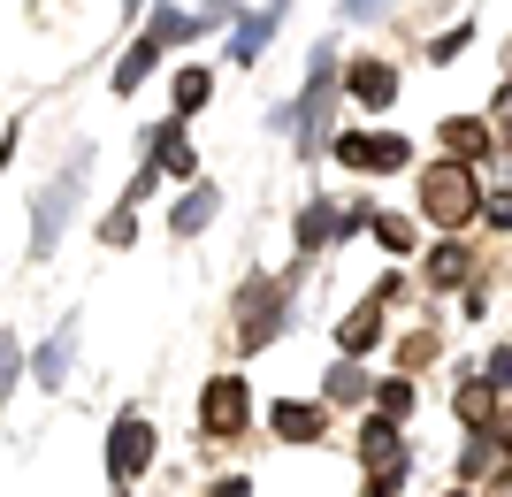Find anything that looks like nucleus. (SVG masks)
Masks as SVG:
<instances>
[{
	"label": "nucleus",
	"mask_w": 512,
	"mask_h": 497,
	"mask_svg": "<svg viewBox=\"0 0 512 497\" xmlns=\"http://www.w3.org/2000/svg\"><path fill=\"white\" fill-rule=\"evenodd\" d=\"M153 54H161V39H138V46H130V62L115 69V92H138V85H146V69H153Z\"/></svg>",
	"instance_id": "423d86ee"
},
{
	"label": "nucleus",
	"mask_w": 512,
	"mask_h": 497,
	"mask_svg": "<svg viewBox=\"0 0 512 497\" xmlns=\"http://www.w3.org/2000/svg\"><path fill=\"white\" fill-rule=\"evenodd\" d=\"M199 100H207V77H199V69H184V77H176V108H199Z\"/></svg>",
	"instance_id": "ddd939ff"
},
{
	"label": "nucleus",
	"mask_w": 512,
	"mask_h": 497,
	"mask_svg": "<svg viewBox=\"0 0 512 497\" xmlns=\"http://www.w3.org/2000/svg\"><path fill=\"white\" fill-rule=\"evenodd\" d=\"M146 467V421H123L115 429V475H138Z\"/></svg>",
	"instance_id": "20e7f679"
},
{
	"label": "nucleus",
	"mask_w": 512,
	"mask_h": 497,
	"mask_svg": "<svg viewBox=\"0 0 512 497\" xmlns=\"http://www.w3.org/2000/svg\"><path fill=\"white\" fill-rule=\"evenodd\" d=\"M161 169H192V146H184V138H161Z\"/></svg>",
	"instance_id": "4468645a"
},
{
	"label": "nucleus",
	"mask_w": 512,
	"mask_h": 497,
	"mask_svg": "<svg viewBox=\"0 0 512 497\" xmlns=\"http://www.w3.org/2000/svg\"><path fill=\"white\" fill-rule=\"evenodd\" d=\"M77 192H85V153H77L54 184H46L39 215H31V253H54V238H62V222H69V207H77Z\"/></svg>",
	"instance_id": "f257e3e1"
},
{
	"label": "nucleus",
	"mask_w": 512,
	"mask_h": 497,
	"mask_svg": "<svg viewBox=\"0 0 512 497\" xmlns=\"http://www.w3.org/2000/svg\"><path fill=\"white\" fill-rule=\"evenodd\" d=\"M207 215H214V192H192V199H184V207H176V230L192 238V230H199V222H207Z\"/></svg>",
	"instance_id": "1a4fd4ad"
},
{
	"label": "nucleus",
	"mask_w": 512,
	"mask_h": 497,
	"mask_svg": "<svg viewBox=\"0 0 512 497\" xmlns=\"http://www.w3.org/2000/svg\"><path fill=\"white\" fill-rule=\"evenodd\" d=\"M69 345H77V322H62L54 337H46V352H39V383H62V360H69Z\"/></svg>",
	"instance_id": "39448f33"
},
{
	"label": "nucleus",
	"mask_w": 512,
	"mask_h": 497,
	"mask_svg": "<svg viewBox=\"0 0 512 497\" xmlns=\"http://www.w3.org/2000/svg\"><path fill=\"white\" fill-rule=\"evenodd\" d=\"M276 429H291V436H314L321 421H314V406H276Z\"/></svg>",
	"instance_id": "9d476101"
},
{
	"label": "nucleus",
	"mask_w": 512,
	"mask_h": 497,
	"mask_svg": "<svg viewBox=\"0 0 512 497\" xmlns=\"http://www.w3.org/2000/svg\"><path fill=\"white\" fill-rule=\"evenodd\" d=\"M344 16H375V0H344Z\"/></svg>",
	"instance_id": "dca6fc26"
},
{
	"label": "nucleus",
	"mask_w": 512,
	"mask_h": 497,
	"mask_svg": "<svg viewBox=\"0 0 512 497\" xmlns=\"http://www.w3.org/2000/svg\"><path fill=\"white\" fill-rule=\"evenodd\" d=\"M451 153H482V123H444Z\"/></svg>",
	"instance_id": "f8f14e48"
},
{
	"label": "nucleus",
	"mask_w": 512,
	"mask_h": 497,
	"mask_svg": "<svg viewBox=\"0 0 512 497\" xmlns=\"http://www.w3.org/2000/svg\"><path fill=\"white\" fill-rule=\"evenodd\" d=\"M130 8H138V0H130Z\"/></svg>",
	"instance_id": "f3484780"
},
{
	"label": "nucleus",
	"mask_w": 512,
	"mask_h": 497,
	"mask_svg": "<svg viewBox=\"0 0 512 497\" xmlns=\"http://www.w3.org/2000/svg\"><path fill=\"white\" fill-rule=\"evenodd\" d=\"M428 215L436 222H467L474 215V176L467 169H436L428 176Z\"/></svg>",
	"instance_id": "f03ea898"
},
{
	"label": "nucleus",
	"mask_w": 512,
	"mask_h": 497,
	"mask_svg": "<svg viewBox=\"0 0 512 497\" xmlns=\"http://www.w3.org/2000/svg\"><path fill=\"white\" fill-rule=\"evenodd\" d=\"M375 230H383V245H390V253H413V222L383 215V222H375Z\"/></svg>",
	"instance_id": "9b49d317"
},
{
	"label": "nucleus",
	"mask_w": 512,
	"mask_h": 497,
	"mask_svg": "<svg viewBox=\"0 0 512 497\" xmlns=\"http://www.w3.org/2000/svg\"><path fill=\"white\" fill-rule=\"evenodd\" d=\"M199 413H207V429H214V436H230L237 421H245V390H237L230 375H222V383L207 390V406H199Z\"/></svg>",
	"instance_id": "7ed1b4c3"
},
{
	"label": "nucleus",
	"mask_w": 512,
	"mask_h": 497,
	"mask_svg": "<svg viewBox=\"0 0 512 497\" xmlns=\"http://www.w3.org/2000/svg\"><path fill=\"white\" fill-rule=\"evenodd\" d=\"M276 23H283L276 8H260V16L245 23V31H237V62H253V54H260V39H268V31H276Z\"/></svg>",
	"instance_id": "6e6552de"
},
{
	"label": "nucleus",
	"mask_w": 512,
	"mask_h": 497,
	"mask_svg": "<svg viewBox=\"0 0 512 497\" xmlns=\"http://www.w3.org/2000/svg\"><path fill=\"white\" fill-rule=\"evenodd\" d=\"M344 345L360 352V345H375V314H352V329H344Z\"/></svg>",
	"instance_id": "2eb2a0df"
},
{
	"label": "nucleus",
	"mask_w": 512,
	"mask_h": 497,
	"mask_svg": "<svg viewBox=\"0 0 512 497\" xmlns=\"http://www.w3.org/2000/svg\"><path fill=\"white\" fill-rule=\"evenodd\" d=\"M352 92H360L367 108H383L390 92H398V77H390V69H383V62H367V69H360V77H352Z\"/></svg>",
	"instance_id": "0eeeda50"
}]
</instances>
